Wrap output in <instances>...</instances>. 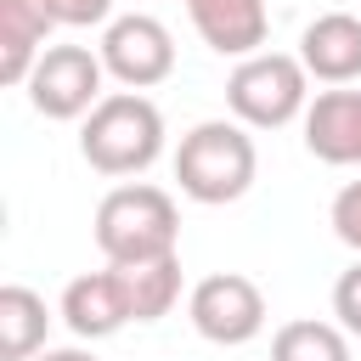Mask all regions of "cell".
<instances>
[{
    "instance_id": "52a82bcc",
    "label": "cell",
    "mask_w": 361,
    "mask_h": 361,
    "mask_svg": "<svg viewBox=\"0 0 361 361\" xmlns=\"http://www.w3.org/2000/svg\"><path fill=\"white\" fill-rule=\"evenodd\" d=\"M96 51H102V68L124 90H152V85H164L175 73V34L158 17H147V11L113 17Z\"/></svg>"
},
{
    "instance_id": "ba28073f",
    "label": "cell",
    "mask_w": 361,
    "mask_h": 361,
    "mask_svg": "<svg viewBox=\"0 0 361 361\" xmlns=\"http://www.w3.org/2000/svg\"><path fill=\"white\" fill-rule=\"evenodd\" d=\"M305 147L322 164L361 169V90H316L305 107Z\"/></svg>"
},
{
    "instance_id": "2e32d148",
    "label": "cell",
    "mask_w": 361,
    "mask_h": 361,
    "mask_svg": "<svg viewBox=\"0 0 361 361\" xmlns=\"http://www.w3.org/2000/svg\"><path fill=\"white\" fill-rule=\"evenodd\" d=\"M333 316H338V327L350 338H361V259L333 282Z\"/></svg>"
},
{
    "instance_id": "4fadbf2b",
    "label": "cell",
    "mask_w": 361,
    "mask_h": 361,
    "mask_svg": "<svg viewBox=\"0 0 361 361\" xmlns=\"http://www.w3.org/2000/svg\"><path fill=\"white\" fill-rule=\"evenodd\" d=\"M45 299L23 282H6L0 288V361H28L45 350Z\"/></svg>"
},
{
    "instance_id": "9c48e42d",
    "label": "cell",
    "mask_w": 361,
    "mask_h": 361,
    "mask_svg": "<svg viewBox=\"0 0 361 361\" xmlns=\"http://www.w3.org/2000/svg\"><path fill=\"white\" fill-rule=\"evenodd\" d=\"M62 322L73 327V338H113L118 327H130V299H124V282L118 271H85L62 288Z\"/></svg>"
},
{
    "instance_id": "5b68a950",
    "label": "cell",
    "mask_w": 361,
    "mask_h": 361,
    "mask_svg": "<svg viewBox=\"0 0 361 361\" xmlns=\"http://www.w3.org/2000/svg\"><path fill=\"white\" fill-rule=\"evenodd\" d=\"M102 79H107L102 51H90V45H45V56L34 62L23 90H28L34 113L68 124V118H90V107L102 102Z\"/></svg>"
},
{
    "instance_id": "9a60e30c",
    "label": "cell",
    "mask_w": 361,
    "mask_h": 361,
    "mask_svg": "<svg viewBox=\"0 0 361 361\" xmlns=\"http://www.w3.org/2000/svg\"><path fill=\"white\" fill-rule=\"evenodd\" d=\"M271 361H350V338L333 322H282L271 338Z\"/></svg>"
},
{
    "instance_id": "5bb4252c",
    "label": "cell",
    "mask_w": 361,
    "mask_h": 361,
    "mask_svg": "<svg viewBox=\"0 0 361 361\" xmlns=\"http://www.w3.org/2000/svg\"><path fill=\"white\" fill-rule=\"evenodd\" d=\"M118 282H124V299H130V316L135 322H158L175 310L180 299V259L164 254V259H141V265H113Z\"/></svg>"
},
{
    "instance_id": "7a4b0ae2",
    "label": "cell",
    "mask_w": 361,
    "mask_h": 361,
    "mask_svg": "<svg viewBox=\"0 0 361 361\" xmlns=\"http://www.w3.org/2000/svg\"><path fill=\"white\" fill-rule=\"evenodd\" d=\"M79 152L96 175H141L164 152V113L141 90H107L79 124Z\"/></svg>"
},
{
    "instance_id": "ac0fdd59",
    "label": "cell",
    "mask_w": 361,
    "mask_h": 361,
    "mask_svg": "<svg viewBox=\"0 0 361 361\" xmlns=\"http://www.w3.org/2000/svg\"><path fill=\"white\" fill-rule=\"evenodd\" d=\"M45 11L56 17V28H90L113 17V0H45Z\"/></svg>"
},
{
    "instance_id": "30bf717a",
    "label": "cell",
    "mask_w": 361,
    "mask_h": 361,
    "mask_svg": "<svg viewBox=\"0 0 361 361\" xmlns=\"http://www.w3.org/2000/svg\"><path fill=\"white\" fill-rule=\"evenodd\" d=\"M299 62L322 85H350L361 79V17L350 11H322L299 34Z\"/></svg>"
},
{
    "instance_id": "277c9868",
    "label": "cell",
    "mask_w": 361,
    "mask_h": 361,
    "mask_svg": "<svg viewBox=\"0 0 361 361\" xmlns=\"http://www.w3.org/2000/svg\"><path fill=\"white\" fill-rule=\"evenodd\" d=\"M226 107L248 130H282L310 107V73L288 51H254L226 79Z\"/></svg>"
},
{
    "instance_id": "7c38bea8",
    "label": "cell",
    "mask_w": 361,
    "mask_h": 361,
    "mask_svg": "<svg viewBox=\"0 0 361 361\" xmlns=\"http://www.w3.org/2000/svg\"><path fill=\"white\" fill-rule=\"evenodd\" d=\"M51 28L56 17L45 11V0H0V85H28Z\"/></svg>"
},
{
    "instance_id": "d6986e66",
    "label": "cell",
    "mask_w": 361,
    "mask_h": 361,
    "mask_svg": "<svg viewBox=\"0 0 361 361\" xmlns=\"http://www.w3.org/2000/svg\"><path fill=\"white\" fill-rule=\"evenodd\" d=\"M34 361H96L90 350H79V344H68V350H39Z\"/></svg>"
},
{
    "instance_id": "e0dca14e",
    "label": "cell",
    "mask_w": 361,
    "mask_h": 361,
    "mask_svg": "<svg viewBox=\"0 0 361 361\" xmlns=\"http://www.w3.org/2000/svg\"><path fill=\"white\" fill-rule=\"evenodd\" d=\"M327 220H333V231H338V243H350V248L361 254V180H350V186H338V197H333V209H327Z\"/></svg>"
},
{
    "instance_id": "6da1fadb",
    "label": "cell",
    "mask_w": 361,
    "mask_h": 361,
    "mask_svg": "<svg viewBox=\"0 0 361 361\" xmlns=\"http://www.w3.org/2000/svg\"><path fill=\"white\" fill-rule=\"evenodd\" d=\"M180 243V209L152 180H124L96 203V248L107 265L164 259Z\"/></svg>"
},
{
    "instance_id": "8fae6325",
    "label": "cell",
    "mask_w": 361,
    "mask_h": 361,
    "mask_svg": "<svg viewBox=\"0 0 361 361\" xmlns=\"http://www.w3.org/2000/svg\"><path fill=\"white\" fill-rule=\"evenodd\" d=\"M186 17L214 56H237V62L254 56L271 28L265 0H186Z\"/></svg>"
},
{
    "instance_id": "8992f818",
    "label": "cell",
    "mask_w": 361,
    "mask_h": 361,
    "mask_svg": "<svg viewBox=\"0 0 361 361\" xmlns=\"http://www.w3.org/2000/svg\"><path fill=\"white\" fill-rule=\"evenodd\" d=\"M186 316H192L197 338L237 350V344H248V338L265 333V293L243 271H214V276H203L186 293Z\"/></svg>"
},
{
    "instance_id": "3957f363",
    "label": "cell",
    "mask_w": 361,
    "mask_h": 361,
    "mask_svg": "<svg viewBox=\"0 0 361 361\" xmlns=\"http://www.w3.org/2000/svg\"><path fill=\"white\" fill-rule=\"evenodd\" d=\"M259 175V152L248 124L237 118H203L180 135L175 147V180L192 203H237Z\"/></svg>"
}]
</instances>
